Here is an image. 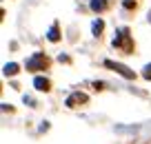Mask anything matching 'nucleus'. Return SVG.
<instances>
[{
	"mask_svg": "<svg viewBox=\"0 0 151 144\" xmlns=\"http://www.w3.org/2000/svg\"><path fill=\"white\" fill-rule=\"evenodd\" d=\"M104 67H109V69H113V71H118L122 78H127V80H133L136 78V73H133L129 67H124L122 62H113V60H104Z\"/></svg>",
	"mask_w": 151,
	"mask_h": 144,
	"instance_id": "f03ea898",
	"label": "nucleus"
},
{
	"mask_svg": "<svg viewBox=\"0 0 151 144\" xmlns=\"http://www.w3.org/2000/svg\"><path fill=\"white\" fill-rule=\"evenodd\" d=\"M49 67V58L45 53H33L27 60V71H45Z\"/></svg>",
	"mask_w": 151,
	"mask_h": 144,
	"instance_id": "f257e3e1",
	"label": "nucleus"
},
{
	"mask_svg": "<svg viewBox=\"0 0 151 144\" xmlns=\"http://www.w3.org/2000/svg\"><path fill=\"white\" fill-rule=\"evenodd\" d=\"M33 87H36V91H49V87H51V82H49L47 78H42V75H38L36 80H33Z\"/></svg>",
	"mask_w": 151,
	"mask_h": 144,
	"instance_id": "39448f33",
	"label": "nucleus"
},
{
	"mask_svg": "<svg viewBox=\"0 0 151 144\" xmlns=\"http://www.w3.org/2000/svg\"><path fill=\"white\" fill-rule=\"evenodd\" d=\"M85 102H87V95H85V93H80V91L71 93L69 98H67V107H71V109H73L76 104H85Z\"/></svg>",
	"mask_w": 151,
	"mask_h": 144,
	"instance_id": "7ed1b4c3",
	"label": "nucleus"
},
{
	"mask_svg": "<svg viewBox=\"0 0 151 144\" xmlns=\"http://www.w3.org/2000/svg\"><path fill=\"white\" fill-rule=\"evenodd\" d=\"M47 38H49V42H58V40H60V33H58V24H53V27L49 29Z\"/></svg>",
	"mask_w": 151,
	"mask_h": 144,
	"instance_id": "1a4fd4ad",
	"label": "nucleus"
},
{
	"mask_svg": "<svg viewBox=\"0 0 151 144\" xmlns=\"http://www.w3.org/2000/svg\"><path fill=\"white\" fill-rule=\"evenodd\" d=\"M18 69H20V67L16 64V62H7V64H5V69H2V73H5L7 78H9V75H16V73H18Z\"/></svg>",
	"mask_w": 151,
	"mask_h": 144,
	"instance_id": "0eeeda50",
	"label": "nucleus"
},
{
	"mask_svg": "<svg viewBox=\"0 0 151 144\" xmlns=\"http://www.w3.org/2000/svg\"><path fill=\"white\" fill-rule=\"evenodd\" d=\"M102 29H104V22L102 20H93V24H91V31H93V36H100V33H102Z\"/></svg>",
	"mask_w": 151,
	"mask_h": 144,
	"instance_id": "6e6552de",
	"label": "nucleus"
},
{
	"mask_svg": "<svg viewBox=\"0 0 151 144\" xmlns=\"http://www.w3.org/2000/svg\"><path fill=\"white\" fill-rule=\"evenodd\" d=\"M109 7V2L107 0H91V9L96 11V14H102L104 9Z\"/></svg>",
	"mask_w": 151,
	"mask_h": 144,
	"instance_id": "423d86ee",
	"label": "nucleus"
},
{
	"mask_svg": "<svg viewBox=\"0 0 151 144\" xmlns=\"http://www.w3.org/2000/svg\"><path fill=\"white\" fill-rule=\"evenodd\" d=\"M149 22H151V9H149Z\"/></svg>",
	"mask_w": 151,
	"mask_h": 144,
	"instance_id": "9b49d317",
	"label": "nucleus"
},
{
	"mask_svg": "<svg viewBox=\"0 0 151 144\" xmlns=\"http://www.w3.org/2000/svg\"><path fill=\"white\" fill-rule=\"evenodd\" d=\"M142 75H145L147 80H151V64H147L145 69H142Z\"/></svg>",
	"mask_w": 151,
	"mask_h": 144,
	"instance_id": "9d476101",
	"label": "nucleus"
},
{
	"mask_svg": "<svg viewBox=\"0 0 151 144\" xmlns=\"http://www.w3.org/2000/svg\"><path fill=\"white\" fill-rule=\"evenodd\" d=\"M113 47H122L124 51H131V42H129L127 31H122V36H116V38H113Z\"/></svg>",
	"mask_w": 151,
	"mask_h": 144,
	"instance_id": "20e7f679",
	"label": "nucleus"
}]
</instances>
